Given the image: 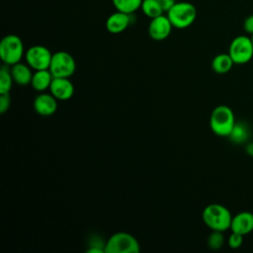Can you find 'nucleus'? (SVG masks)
<instances>
[{
  "label": "nucleus",
  "instance_id": "nucleus-1",
  "mask_svg": "<svg viewBox=\"0 0 253 253\" xmlns=\"http://www.w3.org/2000/svg\"><path fill=\"white\" fill-rule=\"evenodd\" d=\"M232 216L229 210L220 204H211L207 206L202 213L203 221L209 228L222 232L230 229Z\"/></svg>",
  "mask_w": 253,
  "mask_h": 253
},
{
  "label": "nucleus",
  "instance_id": "nucleus-2",
  "mask_svg": "<svg viewBox=\"0 0 253 253\" xmlns=\"http://www.w3.org/2000/svg\"><path fill=\"white\" fill-rule=\"evenodd\" d=\"M235 116L231 108L225 105L215 107L210 117V126L218 136L228 137L235 126Z\"/></svg>",
  "mask_w": 253,
  "mask_h": 253
},
{
  "label": "nucleus",
  "instance_id": "nucleus-3",
  "mask_svg": "<svg viewBox=\"0 0 253 253\" xmlns=\"http://www.w3.org/2000/svg\"><path fill=\"white\" fill-rule=\"evenodd\" d=\"M173 28L186 29L190 27L197 18V9L190 2H176L166 12Z\"/></svg>",
  "mask_w": 253,
  "mask_h": 253
},
{
  "label": "nucleus",
  "instance_id": "nucleus-4",
  "mask_svg": "<svg viewBox=\"0 0 253 253\" xmlns=\"http://www.w3.org/2000/svg\"><path fill=\"white\" fill-rule=\"evenodd\" d=\"M24 43L16 35H7L0 42V58L6 65H14L21 61Z\"/></svg>",
  "mask_w": 253,
  "mask_h": 253
},
{
  "label": "nucleus",
  "instance_id": "nucleus-5",
  "mask_svg": "<svg viewBox=\"0 0 253 253\" xmlns=\"http://www.w3.org/2000/svg\"><path fill=\"white\" fill-rule=\"evenodd\" d=\"M137 239L127 232H117L105 243V253H138Z\"/></svg>",
  "mask_w": 253,
  "mask_h": 253
},
{
  "label": "nucleus",
  "instance_id": "nucleus-6",
  "mask_svg": "<svg viewBox=\"0 0 253 253\" xmlns=\"http://www.w3.org/2000/svg\"><path fill=\"white\" fill-rule=\"evenodd\" d=\"M228 54L232 58L234 64H245L253 57V43L248 36L235 37L228 47Z\"/></svg>",
  "mask_w": 253,
  "mask_h": 253
},
{
  "label": "nucleus",
  "instance_id": "nucleus-7",
  "mask_svg": "<svg viewBox=\"0 0 253 253\" xmlns=\"http://www.w3.org/2000/svg\"><path fill=\"white\" fill-rule=\"evenodd\" d=\"M49 71L54 77H67L69 78L76 69V63L73 56L67 51L59 50L52 53Z\"/></svg>",
  "mask_w": 253,
  "mask_h": 253
},
{
  "label": "nucleus",
  "instance_id": "nucleus-8",
  "mask_svg": "<svg viewBox=\"0 0 253 253\" xmlns=\"http://www.w3.org/2000/svg\"><path fill=\"white\" fill-rule=\"evenodd\" d=\"M52 53L43 45L36 44L29 47L25 52L27 64L34 70L48 69L51 61Z\"/></svg>",
  "mask_w": 253,
  "mask_h": 253
},
{
  "label": "nucleus",
  "instance_id": "nucleus-9",
  "mask_svg": "<svg viewBox=\"0 0 253 253\" xmlns=\"http://www.w3.org/2000/svg\"><path fill=\"white\" fill-rule=\"evenodd\" d=\"M172 24L167 15H160L150 19L147 32L149 37L154 41H163L169 37L172 31Z\"/></svg>",
  "mask_w": 253,
  "mask_h": 253
},
{
  "label": "nucleus",
  "instance_id": "nucleus-10",
  "mask_svg": "<svg viewBox=\"0 0 253 253\" xmlns=\"http://www.w3.org/2000/svg\"><path fill=\"white\" fill-rule=\"evenodd\" d=\"M49 92L57 100L66 101L73 96L74 86L67 77H53L49 87Z\"/></svg>",
  "mask_w": 253,
  "mask_h": 253
},
{
  "label": "nucleus",
  "instance_id": "nucleus-11",
  "mask_svg": "<svg viewBox=\"0 0 253 253\" xmlns=\"http://www.w3.org/2000/svg\"><path fill=\"white\" fill-rule=\"evenodd\" d=\"M34 109L41 116H51L57 110V99L50 93H42L35 98Z\"/></svg>",
  "mask_w": 253,
  "mask_h": 253
},
{
  "label": "nucleus",
  "instance_id": "nucleus-12",
  "mask_svg": "<svg viewBox=\"0 0 253 253\" xmlns=\"http://www.w3.org/2000/svg\"><path fill=\"white\" fill-rule=\"evenodd\" d=\"M230 229L232 232L241 235L249 234L253 231V213L250 211H240L232 216Z\"/></svg>",
  "mask_w": 253,
  "mask_h": 253
},
{
  "label": "nucleus",
  "instance_id": "nucleus-13",
  "mask_svg": "<svg viewBox=\"0 0 253 253\" xmlns=\"http://www.w3.org/2000/svg\"><path fill=\"white\" fill-rule=\"evenodd\" d=\"M132 14H126L117 11L111 14L106 20V29L111 34L123 33L130 24V16Z\"/></svg>",
  "mask_w": 253,
  "mask_h": 253
},
{
  "label": "nucleus",
  "instance_id": "nucleus-14",
  "mask_svg": "<svg viewBox=\"0 0 253 253\" xmlns=\"http://www.w3.org/2000/svg\"><path fill=\"white\" fill-rule=\"evenodd\" d=\"M10 71H11V75L13 77L14 82H16L18 85L25 86V85L31 84L33 72L31 70V67L28 64L18 62L14 65H11Z\"/></svg>",
  "mask_w": 253,
  "mask_h": 253
},
{
  "label": "nucleus",
  "instance_id": "nucleus-15",
  "mask_svg": "<svg viewBox=\"0 0 253 253\" xmlns=\"http://www.w3.org/2000/svg\"><path fill=\"white\" fill-rule=\"evenodd\" d=\"M53 77L54 76L49 71V69L35 70V72L33 73L31 85L36 91H44L46 89H49Z\"/></svg>",
  "mask_w": 253,
  "mask_h": 253
},
{
  "label": "nucleus",
  "instance_id": "nucleus-16",
  "mask_svg": "<svg viewBox=\"0 0 253 253\" xmlns=\"http://www.w3.org/2000/svg\"><path fill=\"white\" fill-rule=\"evenodd\" d=\"M234 62L227 53L216 54L211 60V68L217 74H225L232 68Z\"/></svg>",
  "mask_w": 253,
  "mask_h": 253
},
{
  "label": "nucleus",
  "instance_id": "nucleus-17",
  "mask_svg": "<svg viewBox=\"0 0 253 253\" xmlns=\"http://www.w3.org/2000/svg\"><path fill=\"white\" fill-rule=\"evenodd\" d=\"M140 9L142 13L149 19H153L165 13L158 0H142Z\"/></svg>",
  "mask_w": 253,
  "mask_h": 253
},
{
  "label": "nucleus",
  "instance_id": "nucleus-18",
  "mask_svg": "<svg viewBox=\"0 0 253 253\" xmlns=\"http://www.w3.org/2000/svg\"><path fill=\"white\" fill-rule=\"evenodd\" d=\"M249 127L244 123H235L233 129L229 134V138L234 143H242L245 142L249 138Z\"/></svg>",
  "mask_w": 253,
  "mask_h": 253
},
{
  "label": "nucleus",
  "instance_id": "nucleus-19",
  "mask_svg": "<svg viewBox=\"0 0 253 253\" xmlns=\"http://www.w3.org/2000/svg\"><path fill=\"white\" fill-rule=\"evenodd\" d=\"M142 0H112V3L117 11L126 14H133L140 9Z\"/></svg>",
  "mask_w": 253,
  "mask_h": 253
},
{
  "label": "nucleus",
  "instance_id": "nucleus-20",
  "mask_svg": "<svg viewBox=\"0 0 253 253\" xmlns=\"http://www.w3.org/2000/svg\"><path fill=\"white\" fill-rule=\"evenodd\" d=\"M13 81L11 71L6 66H3L0 70V94L9 93L12 88Z\"/></svg>",
  "mask_w": 253,
  "mask_h": 253
},
{
  "label": "nucleus",
  "instance_id": "nucleus-21",
  "mask_svg": "<svg viewBox=\"0 0 253 253\" xmlns=\"http://www.w3.org/2000/svg\"><path fill=\"white\" fill-rule=\"evenodd\" d=\"M224 244V236L222 231L212 230L208 237V246L211 250H218Z\"/></svg>",
  "mask_w": 253,
  "mask_h": 253
},
{
  "label": "nucleus",
  "instance_id": "nucleus-22",
  "mask_svg": "<svg viewBox=\"0 0 253 253\" xmlns=\"http://www.w3.org/2000/svg\"><path fill=\"white\" fill-rule=\"evenodd\" d=\"M243 243V235L236 233V232H232L228 237L227 240V244L231 249H237L239 248Z\"/></svg>",
  "mask_w": 253,
  "mask_h": 253
},
{
  "label": "nucleus",
  "instance_id": "nucleus-23",
  "mask_svg": "<svg viewBox=\"0 0 253 253\" xmlns=\"http://www.w3.org/2000/svg\"><path fill=\"white\" fill-rule=\"evenodd\" d=\"M11 104V98L9 93L0 94V113L4 114L8 111Z\"/></svg>",
  "mask_w": 253,
  "mask_h": 253
},
{
  "label": "nucleus",
  "instance_id": "nucleus-24",
  "mask_svg": "<svg viewBox=\"0 0 253 253\" xmlns=\"http://www.w3.org/2000/svg\"><path fill=\"white\" fill-rule=\"evenodd\" d=\"M243 29L244 31L249 34V35H252L253 34V14L248 16L244 22H243Z\"/></svg>",
  "mask_w": 253,
  "mask_h": 253
},
{
  "label": "nucleus",
  "instance_id": "nucleus-25",
  "mask_svg": "<svg viewBox=\"0 0 253 253\" xmlns=\"http://www.w3.org/2000/svg\"><path fill=\"white\" fill-rule=\"evenodd\" d=\"M158 2L160 3L163 11L166 13L176 3V0H158Z\"/></svg>",
  "mask_w": 253,
  "mask_h": 253
},
{
  "label": "nucleus",
  "instance_id": "nucleus-26",
  "mask_svg": "<svg viewBox=\"0 0 253 253\" xmlns=\"http://www.w3.org/2000/svg\"><path fill=\"white\" fill-rule=\"evenodd\" d=\"M245 150H246V153L250 156H253V141L252 142H249L246 144V147H245Z\"/></svg>",
  "mask_w": 253,
  "mask_h": 253
},
{
  "label": "nucleus",
  "instance_id": "nucleus-27",
  "mask_svg": "<svg viewBox=\"0 0 253 253\" xmlns=\"http://www.w3.org/2000/svg\"><path fill=\"white\" fill-rule=\"evenodd\" d=\"M250 38H251V41H252V43H253V34L250 36Z\"/></svg>",
  "mask_w": 253,
  "mask_h": 253
}]
</instances>
